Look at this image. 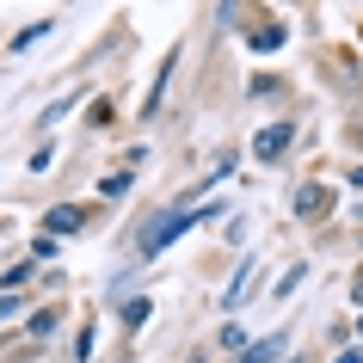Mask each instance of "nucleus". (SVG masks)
I'll list each match as a JSON object with an SVG mask.
<instances>
[{"label": "nucleus", "instance_id": "nucleus-1", "mask_svg": "<svg viewBox=\"0 0 363 363\" xmlns=\"http://www.w3.org/2000/svg\"><path fill=\"white\" fill-rule=\"evenodd\" d=\"M191 228V216L185 210H167V216H154V228H142V252H160L172 240V234H185Z\"/></svg>", "mask_w": 363, "mask_h": 363}, {"label": "nucleus", "instance_id": "nucleus-2", "mask_svg": "<svg viewBox=\"0 0 363 363\" xmlns=\"http://www.w3.org/2000/svg\"><path fill=\"white\" fill-rule=\"evenodd\" d=\"M284 148H289V123H265V130L252 135V154H259V160H277Z\"/></svg>", "mask_w": 363, "mask_h": 363}, {"label": "nucleus", "instance_id": "nucleus-3", "mask_svg": "<svg viewBox=\"0 0 363 363\" xmlns=\"http://www.w3.org/2000/svg\"><path fill=\"white\" fill-rule=\"evenodd\" d=\"M43 228H50V234H80V228H86V210H74V203H56V210L43 216Z\"/></svg>", "mask_w": 363, "mask_h": 363}, {"label": "nucleus", "instance_id": "nucleus-4", "mask_svg": "<svg viewBox=\"0 0 363 363\" xmlns=\"http://www.w3.org/2000/svg\"><path fill=\"white\" fill-rule=\"evenodd\" d=\"M277 351H284V333H277V339H259V345H247V351H240L234 363H271Z\"/></svg>", "mask_w": 363, "mask_h": 363}, {"label": "nucleus", "instance_id": "nucleus-5", "mask_svg": "<svg viewBox=\"0 0 363 363\" xmlns=\"http://www.w3.org/2000/svg\"><path fill=\"white\" fill-rule=\"evenodd\" d=\"M296 210H302V216H320L326 210V191H320V185H302V191H296Z\"/></svg>", "mask_w": 363, "mask_h": 363}, {"label": "nucleus", "instance_id": "nucleus-6", "mask_svg": "<svg viewBox=\"0 0 363 363\" xmlns=\"http://www.w3.org/2000/svg\"><path fill=\"white\" fill-rule=\"evenodd\" d=\"M252 284H259V265H247V271H240V284L228 289V308H234V302H247V296H252Z\"/></svg>", "mask_w": 363, "mask_h": 363}, {"label": "nucleus", "instance_id": "nucleus-7", "mask_svg": "<svg viewBox=\"0 0 363 363\" xmlns=\"http://www.w3.org/2000/svg\"><path fill=\"white\" fill-rule=\"evenodd\" d=\"M252 50H277V43H284V25H265V31H252Z\"/></svg>", "mask_w": 363, "mask_h": 363}, {"label": "nucleus", "instance_id": "nucleus-8", "mask_svg": "<svg viewBox=\"0 0 363 363\" xmlns=\"http://www.w3.org/2000/svg\"><path fill=\"white\" fill-rule=\"evenodd\" d=\"M56 320H62L56 308H38V314H31V333H38V339H43V333H56Z\"/></svg>", "mask_w": 363, "mask_h": 363}, {"label": "nucleus", "instance_id": "nucleus-9", "mask_svg": "<svg viewBox=\"0 0 363 363\" xmlns=\"http://www.w3.org/2000/svg\"><path fill=\"white\" fill-rule=\"evenodd\" d=\"M123 191H130V172H111V179L99 185V197H123Z\"/></svg>", "mask_w": 363, "mask_h": 363}, {"label": "nucleus", "instance_id": "nucleus-10", "mask_svg": "<svg viewBox=\"0 0 363 363\" xmlns=\"http://www.w3.org/2000/svg\"><path fill=\"white\" fill-rule=\"evenodd\" d=\"M339 363H363V351H345V357H339Z\"/></svg>", "mask_w": 363, "mask_h": 363}, {"label": "nucleus", "instance_id": "nucleus-11", "mask_svg": "<svg viewBox=\"0 0 363 363\" xmlns=\"http://www.w3.org/2000/svg\"><path fill=\"white\" fill-rule=\"evenodd\" d=\"M357 333H363V320H357Z\"/></svg>", "mask_w": 363, "mask_h": 363}]
</instances>
